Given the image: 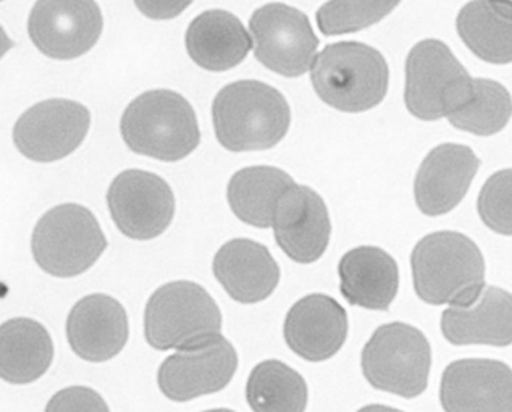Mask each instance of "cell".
I'll list each match as a JSON object with an SVG mask.
<instances>
[{
  "mask_svg": "<svg viewBox=\"0 0 512 412\" xmlns=\"http://www.w3.org/2000/svg\"><path fill=\"white\" fill-rule=\"evenodd\" d=\"M272 228L283 253L298 264L319 261L332 235V222L324 199L309 186L296 183L278 201Z\"/></svg>",
  "mask_w": 512,
  "mask_h": 412,
  "instance_id": "5bb4252c",
  "label": "cell"
},
{
  "mask_svg": "<svg viewBox=\"0 0 512 412\" xmlns=\"http://www.w3.org/2000/svg\"><path fill=\"white\" fill-rule=\"evenodd\" d=\"M479 167V157L461 144H441L430 151L414 183L420 212L438 217L456 209L471 188Z\"/></svg>",
  "mask_w": 512,
  "mask_h": 412,
  "instance_id": "e0dca14e",
  "label": "cell"
},
{
  "mask_svg": "<svg viewBox=\"0 0 512 412\" xmlns=\"http://www.w3.org/2000/svg\"><path fill=\"white\" fill-rule=\"evenodd\" d=\"M107 204L118 230L131 240L157 238L175 215L172 188L164 178L144 170L120 173L110 185Z\"/></svg>",
  "mask_w": 512,
  "mask_h": 412,
  "instance_id": "30bf717a",
  "label": "cell"
},
{
  "mask_svg": "<svg viewBox=\"0 0 512 412\" xmlns=\"http://www.w3.org/2000/svg\"><path fill=\"white\" fill-rule=\"evenodd\" d=\"M361 361L372 387L412 400L429 385L432 348L419 328L393 322L375 330Z\"/></svg>",
  "mask_w": 512,
  "mask_h": 412,
  "instance_id": "ba28073f",
  "label": "cell"
},
{
  "mask_svg": "<svg viewBox=\"0 0 512 412\" xmlns=\"http://www.w3.org/2000/svg\"><path fill=\"white\" fill-rule=\"evenodd\" d=\"M315 93L333 109L361 114L385 99L390 85L387 60L367 44H330L311 67Z\"/></svg>",
  "mask_w": 512,
  "mask_h": 412,
  "instance_id": "3957f363",
  "label": "cell"
},
{
  "mask_svg": "<svg viewBox=\"0 0 512 412\" xmlns=\"http://www.w3.org/2000/svg\"><path fill=\"white\" fill-rule=\"evenodd\" d=\"M104 20L94 0H38L28 31L42 54L57 60L78 59L101 38Z\"/></svg>",
  "mask_w": 512,
  "mask_h": 412,
  "instance_id": "8fae6325",
  "label": "cell"
},
{
  "mask_svg": "<svg viewBox=\"0 0 512 412\" xmlns=\"http://www.w3.org/2000/svg\"><path fill=\"white\" fill-rule=\"evenodd\" d=\"M446 118L472 135H496L511 120V94L496 81L474 80L471 99Z\"/></svg>",
  "mask_w": 512,
  "mask_h": 412,
  "instance_id": "4316f807",
  "label": "cell"
},
{
  "mask_svg": "<svg viewBox=\"0 0 512 412\" xmlns=\"http://www.w3.org/2000/svg\"><path fill=\"white\" fill-rule=\"evenodd\" d=\"M13 46H15V44H13L12 39L7 36L4 28L0 26V59H2V57H4V55L7 54Z\"/></svg>",
  "mask_w": 512,
  "mask_h": 412,
  "instance_id": "1f68e13d",
  "label": "cell"
},
{
  "mask_svg": "<svg viewBox=\"0 0 512 412\" xmlns=\"http://www.w3.org/2000/svg\"><path fill=\"white\" fill-rule=\"evenodd\" d=\"M251 47L252 38L243 23L223 10L201 13L186 33L189 57L209 72H225L240 65Z\"/></svg>",
  "mask_w": 512,
  "mask_h": 412,
  "instance_id": "7402d4cb",
  "label": "cell"
},
{
  "mask_svg": "<svg viewBox=\"0 0 512 412\" xmlns=\"http://www.w3.org/2000/svg\"><path fill=\"white\" fill-rule=\"evenodd\" d=\"M54 359V343L46 328L26 317L0 325V379L15 385L46 374Z\"/></svg>",
  "mask_w": 512,
  "mask_h": 412,
  "instance_id": "603a6c76",
  "label": "cell"
},
{
  "mask_svg": "<svg viewBox=\"0 0 512 412\" xmlns=\"http://www.w3.org/2000/svg\"><path fill=\"white\" fill-rule=\"evenodd\" d=\"M458 33L488 64L511 62V0H472L458 17Z\"/></svg>",
  "mask_w": 512,
  "mask_h": 412,
  "instance_id": "cb8c5ba5",
  "label": "cell"
},
{
  "mask_svg": "<svg viewBox=\"0 0 512 412\" xmlns=\"http://www.w3.org/2000/svg\"><path fill=\"white\" fill-rule=\"evenodd\" d=\"M348 314L332 296H304L286 314V345L309 362L332 359L348 338Z\"/></svg>",
  "mask_w": 512,
  "mask_h": 412,
  "instance_id": "2e32d148",
  "label": "cell"
},
{
  "mask_svg": "<svg viewBox=\"0 0 512 412\" xmlns=\"http://www.w3.org/2000/svg\"><path fill=\"white\" fill-rule=\"evenodd\" d=\"M441 406L450 412H511V367L495 359H461L446 367Z\"/></svg>",
  "mask_w": 512,
  "mask_h": 412,
  "instance_id": "9a60e30c",
  "label": "cell"
},
{
  "mask_svg": "<svg viewBox=\"0 0 512 412\" xmlns=\"http://www.w3.org/2000/svg\"><path fill=\"white\" fill-rule=\"evenodd\" d=\"M254 55L264 67L286 78H298L311 70L319 38L301 10L285 4L257 9L249 22Z\"/></svg>",
  "mask_w": 512,
  "mask_h": 412,
  "instance_id": "9c48e42d",
  "label": "cell"
},
{
  "mask_svg": "<svg viewBox=\"0 0 512 412\" xmlns=\"http://www.w3.org/2000/svg\"><path fill=\"white\" fill-rule=\"evenodd\" d=\"M215 135L231 152L265 151L277 146L290 130L291 110L278 89L262 81H236L217 94Z\"/></svg>",
  "mask_w": 512,
  "mask_h": 412,
  "instance_id": "7a4b0ae2",
  "label": "cell"
},
{
  "mask_svg": "<svg viewBox=\"0 0 512 412\" xmlns=\"http://www.w3.org/2000/svg\"><path fill=\"white\" fill-rule=\"evenodd\" d=\"M91 127L86 107L68 99L39 102L18 118L13 141L34 162H55L80 148Z\"/></svg>",
  "mask_w": 512,
  "mask_h": 412,
  "instance_id": "7c38bea8",
  "label": "cell"
},
{
  "mask_svg": "<svg viewBox=\"0 0 512 412\" xmlns=\"http://www.w3.org/2000/svg\"><path fill=\"white\" fill-rule=\"evenodd\" d=\"M120 131L131 151L164 162L185 159L201 143L193 107L181 94L167 89L136 97L126 107Z\"/></svg>",
  "mask_w": 512,
  "mask_h": 412,
  "instance_id": "277c9868",
  "label": "cell"
},
{
  "mask_svg": "<svg viewBox=\"0 0 512 412\" xmlns=\"http://www.w3.org/2000/svg\"><path fill=\"white\" fill-rule=\"evenodd\" d=\"M128 335L125 307L112 296H86L68 316V343L84 361L105 362L115 358L125 348Z\"/></svg>",
  "mask_w": 512,
  "mask_h": 412,
  "instance_id": "ac0fdd59",
  "label": "cell"
},
{
  "mask_svg": "<svg viewBox=\"0 0 512 412\" xmlns=\"http://www.w3.org/2000/svg\"><path fill=\"white\" fill-rule=\"evenodd\" d=\"M511 295L498 286L483 288L472 303L450 306L441 316V332L454 346H509L512 341Z\"/></svg>",
  "mask_w": 512,
  "mask_h": 412,
  "instance_id": "ffe728a7",
  "label": "cell"
},
{
  "mask_svg": "<svg viewBox=\"0 0 512 412\" xmlns=\"http://www.w3.org/2000/svg\"><path fill=\"white\" fill-rule=\"evenodd\" d=\"M246 398L252 411L301 412L306 411L309 390L303 375L282 361L269 359L252 369Z\"/></svg>",
  "mask_w": 512,
  "mask_h": 412,
  "instance_id": "484cf974",
  "label": "cell"
},
{
  "mask_svg": "<svg viewBox=\"0 0 512 412\" xmlns=\"http://www.w3.org/2000/svg\"><path fill=\"white\" fill-rule=\"evenodd\" d=\"M414 290L432 306H464L485 288V259L479 246L458 232H437L411 254Z\"/></svg>",
  "mask_w": 512,
  "mask_h": 412,
  "instance_id": "6da1fadb",
  "label": "cell"
},
{
  "mask_svg": "<svg viewBox=\"0 0 512 412\" xmlns=\"http://www.w3.org/2000/svg\"><path fill=\"white\" fill-rule=\"evenodd\" d=\"M109 406L93 390L83 387L60 391L47 404V411H107Z\"/></svg>",
  "mask_w": 512,
  "mask_h": 412,
  "instance_id": "f546056e",
  "label": "cell"
},
{
  "mask_svg": "<svg viewBox=\"0 0 512 412\" xmlns=\"http://www.w3.org/2000/svg\"><path fill=\"white\" fill-rule=\"evenodd\" d=\"M193 0H135L139 12L152 20H170L185 12Z\"/></svg>",
  "mask_w": 512,
  "mask_h": 412,
  "instance_id": "4dcf8cb0",
  "label": "cell"
},
{
  "mask_svg": "<svg viewBox=\"0 0 512 412\" xmlns=\"http://www.w3.org/2000/svg\"><path fill=\"white\" fill-rule=\"evenodd\" d=\"M238 369V354L227 338L215 335L178 349L160 366L157 383L168 400L186 403L227 387Z\"/></svg>",
  "mask_w": 512,
  "mask_h": 412,
  "instance_id": "4fadbf2b",
  "label": "cell"
},
{
  "mask_svg": "<svg viewBox=\"0 0 512 412\" xmlns=\"http://www.w3.org/2000/svg\"><path fill=\"white\" fill-rule=\"evenodd\" d=\"M0 2H2V0H0Z\"/></svg>",
  "mask_w": 512,
  "mask_h": 412,
  "instance_id": "d6a6232c",
  "label": "cell"
},
{
  "mask_svg": "<svg viewBox=\"0 0 512 412\" xmlns=\"http://www.w3.org/2000/svg\"><path fill=\"white\" fill-rule=\"evenodd\" d=\"M341 295L353 306L388 311L399 288V269L393 256L375 246L354 248L338 265Z\"/></svg>",
  "mask_w": 512,
  "mask_h": 412,
  "instance_id": "44dd1931",
  "label": "cell"
},
{
  "mask_svg": "<svg viewBox=\"0 0 512 412\" xmlns=\"http://www.w3.org/2000/svg\"><path fill=\"white\" fill-rule=\"evenodd\" d=\"M401 0H330L317 12V25L325 36L356 33L390 15Z\"/></svg>",
  "mask_w": 512,
  "mask_h": 412,
  "instance_id": "83f0119b",
  "label": "cell"
},
{
  "mask_svg": "<svg viewBox=\"0 0 512 412\" xmlns=\"http://www.w3.org/2000/svg\"><path fill=\"white\" fill-rule=\"evenodd\" d=\"M212 269L223 290L238 303H261L280 283V267L269 249L246 238L223 244Z\"/></svg>",
  "mask_w": 512,
  "mask_h": 412,
  "instance_id": "d6986e66",
  "label": "cell"
},
{
  "mask_svg": "<svg viewBox=\"0 0 512 412\" xmlns=\"http://www.w3.org/2000/svg\"><path fill=\"white\" fill-rule=\"evenodd\" d=\"M477 207L480 219L490 230L511 236V170H501L488 178L480 191Z\"/></svg>",
  "mask_w": 512,
  "mask_h": 412,
  "instance_id": "f1b7e54d",
  "label": "cell"
},
{
  "mask_svg": "<svg viewBox=\"0 0 512 412\" xmlns=\"http://www.w3.org/2000/svg\"><path fill=\"white\" fill-rule=\"evenodd\" d=\"M293 183V178L277 167H248L231 177L228 204L241 222L252 227L270 228L278 201Z\"/></svg>",
  "mask_w": 512,
  "mask_h": 412,
  "instance_id": "d4e9b609",
  "label": "cell"
},
{
  "mask_svg": "<svg viewBox=\"0 0 512 412\" xmlns=\"http://www.w3.org/2000/svg\"><path fill=\"white\" fill-rule=\"evenodd\" d=\"M222 312L201 285L188 280L154 291L144 312V335L159 351L188 348L220 335Z\"/></svg>",
  "mask_w": 512,
  "mask_h": 412,
  "instance_id": "5b68a950",
  "label": "cell"
},
{
  "mask_svg": "<svg viewBox=\"0 0 512 412\" xmlns=\"http://www.w3.org/2000/svg\"><path fill=\"white\" fill-rule=\"evenodd\" d=\"M34 261L54 277H76L91 269L107 249V238L93 212L62 204L42 215L31 240Z\"/></svg>",
  "mask_w": 512,
  "mask_h": 412,
  "instance_id": "52a82bcc",
  "label": "cell"
},
{
  "mask_svg": "<svg viewBox=\"0 0 512 412\" xmlns=\"http://www.w3.org/2000/svg\"><path fill=\"white\" fill-rule=\"evenodd\" d=\"M472 89L474 78L445 43L427 39L412 47L404 102L414 117L424 122L448 117L471 99Z\"/></svg>",
  "mask_w": 512,
  "mask_h": 412,
  "instance_id": "8992f818",
  "label": "cell"
}]
</instances>
